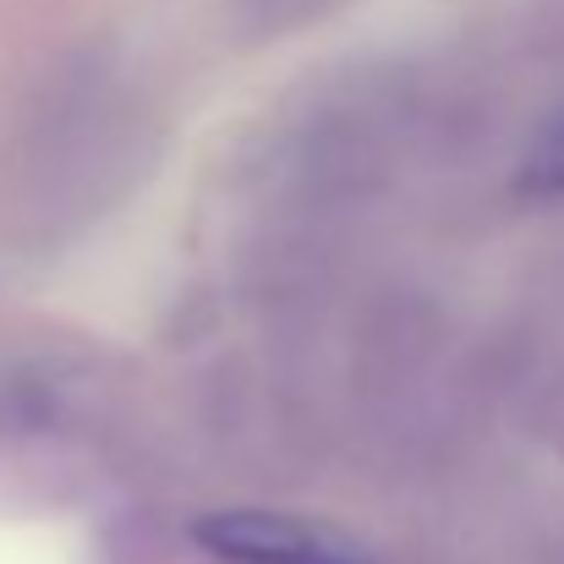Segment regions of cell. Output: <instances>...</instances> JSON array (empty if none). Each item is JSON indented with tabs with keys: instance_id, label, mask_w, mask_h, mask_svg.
Masks as SVG:
<instances>
[{
	"instance_id": "7a4b0ae2",
	"label": "cell",
	"mask_w": 564,
	"mask_h": 564,
	"mask_svg": "<svg viewBox=\"0 0 564 564\" xmlns=\"http://www.w3.org/2000/svg\"><path fill=\"white\" fill-rule=\"evenodd\" d=\"M516 187L538 203H560L564 197V110L549 116L538 127V138L527 143L521 154V171H516Z\"/></svg>"
},
{
	"instance_id": "6da1fadb",
	"label": "cell",
	"mask_w": 564,
	"mask_h": 564,
	"mask_svg": "<svg viewBox=\"0 0 564 564\" xmlns=\"http://www.w3.org/2000/svg\"><path fill=\"white\" fill-rule=\"evenodd\" d=\"M197 543L225 564H373L340 532L269 510H214L197 521Z\"/></svg>"
}]
</instances>
